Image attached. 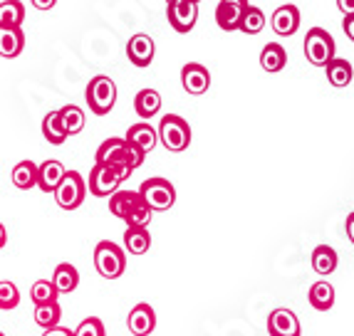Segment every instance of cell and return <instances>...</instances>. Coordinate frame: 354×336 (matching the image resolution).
Returning <instances> with one entry per match:
<instances>
[{
    "label": "cell",
    "instance_id": "1",
    "mask_svg": "<svg viewBox=\"0 0 354 336\" xmlns=\"http://www.w3.org/2000/svg\"><path fill=\"white\" fill-rule=\"evenodd\" d=\"M134 173V168L129 166H97L89 173V193L97 195V198H106V195H114L119 188V183L129 178Z\"/></svg>",
    "mask_w": 354,
    "mask_h": 336
},
{
    "label": "cell",
    "instance_id": "2",
    "mask_svg": "<svg viewBox=\"0 0 354 336\" xmlns=\"http://www.w3.org/2000/svg\"><path fill=\"white\" fill-rule=\"evenodd\" d=\"M95 267L104 279H117L127 270V253L109 240L97 242L95 248Z\"/></svg>",
    "mask_w": 354,
    "mask_h": 336
},
{
    "label": "cell",
    "instance_id": "3",
    "mask_svg": "<svg viewBox=\"0 0 354 336\" xmlns=\"http://www.w3.org/2000/svg\"><path fill=\"white\" fill-rule=\"evenodd\" d=\"M84 97H87L89 112L97 114V117H104V114L112 112L114 101H117V84L106 77V75H97V77L87 84Z\"/></svg>",
    "mask_w": 354,
    "mask_h": 336
},
{
    "label": "cell",
    "instance_id": "4",
    "mask_svg": "<svg viewBox=\"0 0 354 336\" xmlns=\"http://www.w3.org/2000/svg\"><path fill=\"white\" fill-rule=\"evenodd\" d=\"M159 141L164 144V148L178 154L183 148H189L191 144V126L186 119H181L178 114H169L161 119L159 124Z\"/></svg>",
    "mask_w": 354,
    "mask_h": 336
},
{
    "label": "cell",
    "instance_id": "5",
    "mask_svg": "<svg viewBox=\"0 0 354 336\" xmlns=\"http://www.w3.org/2000/svg\"><path fill=\"white\" fill-rule=\"evenodd\" d=\"M305 57L313 62L315 67H327L330 62H335V40L327 30L313 28L307 30L305 37Z\"/></svg>",
    "mask_w": 354,
    "mask_h": 336
},
{
    "label": "cell",
    "instance_id": "6",
    "mask_svg": "<svg viewBox=\"0 0 354 336\" xmlns=\"http://www.w3.org/2000/svg\"><path fill=\"white\" fill-rule=\"evenodd\" d=\"M139 193H142V198L149 203L151 210H169L176 203V188L166 178H149V181L142 183Z\"/></svg>",
    "mask_w": 354,
    "mask_h": 336
},
{
    "label": "cell",
    "instance_id": "7",
    "mask_svg": "<svg viewBox=\"0 0 354 336\" xmlns=\"http://www.w3.org/2000/svg\"><path fill=\"white\" fill-rule=\"evenodd\" d=\"M84 195H87V186H84V178L77 171H70L65 176V181L59 183V188L55 190V201L62 210H75V208L82 206Z\"/></svg>",
    "mask_w": 354,
    "mask_h": 336
},
{
    "label": "cell",
    "instance_id": "8",
    "mask_svg": "<svg viewBox=\"0 0 354 336\" xmlns=\"http://www.w3.org/2000/svg\"><path fill=\"white\" fill-rule=\"evenodd\" d=\"M166 18L176 32H189L198 20V3L196 0H169L166 3Z\"/></svg>",
    "mask_w": 354,
    "mask_h": 336
},
{
    "label": "cell",
    "instance_id": "9",
    "mask_svg": "<svg viewBox=\"0 0 354 336\" xmlns=\"http://www.w3.org/2000/svg\"><path fill=\"white\" fill-rule=\"evenodd\" d=\"M97 166H129V144H127V139H117V136H112V139H106V141H102V146L97 148Z\"/></svg>",
    "mask_w": 354,
    "mask_h": 336
},
{
    "label": "cell",
    "instance_id": "10",
    "mask_svg": "<svg viewBox=\"0 0 354 336\" xmlns=\"http://www.w3.org/2000/svg\"><path fill=\"white\" fill-rule=\"evenodd\" d=\"M268 331L270 336H300V319L292 309H272L268 314Z\"/></svg>",
    "mask_w": 354,
    "mask_h": 336
},
{
    "label": "cell",
    "instance_id": "11",
    "mask_svg": "<svg viewBox=\"0 0 354 336\" xmlns=\"http://www.w3.org/2000/svg\"><path fill=\"white\" fill-rule=\"evenodd\" d=\"M245 8H248V3H243V0H221L218 8H216V23H218V28L225 30V32L241 30Z\"/></svg>",
    "mask_w": 354,
    "mask_h": 336
},
{
    "label": "cell",
    "instance_id": "12",
    "mask_svg": "<svg viewBox=\"0 0 354 336\" xmlns=\"http://www.w3.org/2000/svg\"><path fill=\"white\" fill-rule=\"evenodd\" d=\"M181 84L189 95L198 97V95H203V92H208V87H211V75H208L206 67L198 65V62H189V65H183V70H181Z\"/></svg>",
    "mask_w": 354,
    "mask_h": 336
},
{
    "label": "cell",
    "instance_id": "13",
    "mask_svg": "<svg viewBox=\"0 0 354 336\" xmlns=\"http://www.w3.org/2000/svg\"><path fill=\"white\" fill-rule=\"evenodd\" d=\"M153 55H156V45L149 35L139 32L127 42V57H129L131 65L136 67H149L153 62Z\"/></svg>",
    "mask_w": 354,
    "mask_h": 336
},
{
    "label": "cell",
    "instance_id": "14",
    "mask_svg": "<svg viewBox=\"0 0 354 336\" xmlns=\"http://www.w3.org/2000/svg\"><path fill=\"white\" fill-rule=\"evenodd\" d=\"M270 25H272V32L280 37L295 35V30L300 28V10H297V6H292V3L280 6L278 10L272 12Z\"/></svg>",
    "mask_w": 354,
    "mask_h": 336
},
{
    "label": "cell",
    "instance_id": "15",
    "mask_svg": "<svg viewBox=\"0 0 354 336\" xmlns=\"http://www.w3.org/2000/svg\"><path fill=\"white\" fill-rule=\"evenodd\" d=\"M127 326H129V331L134 336H149L156 329V314H153V309L149 307L147 302H142V304H136L129 312Z\"/></svg>",
    "mask_w": 354,
    "mask_h": 336
},
{
    "label": "cell",
    "instance_id": "16",
    "mask_svg": "<svg viewBox=\"0 0 354 336\" xmlns=\"http://www.w3.org/2000/svg\"><path fill=\"white\" fill-rule=\"evenodd\" d=\"M67 168L59 161L48 159L45 164H40V178H37V188L45 190V193H55L59 188V183L65 181L67 176Z\"/></svg>",
    "mask_w": 354,
    "mask_h": 336
},
{
    "label": "cell",
    "instance_id": "17",
    "mask_svg": "<svg viewBox=\"0 0 354 336\" xmlns=\"http://www.w3.org/2000/svg\"><path fill=\"white\" fill-rule=\"evenodd\" d=\"M127 141L134 144L136 148H142L144 154H149V151L156 146V141H159V131L153 129L151 124H147V121H139V124L129 126V131H127Z\"/></svg>",
    "mask_w": 354,
    "mask_h": 336
},
{
    "label": "cell",
    "instance_id": "18",
    "mask_svg": "<svg viewBox=\"0 0 354 336\" xmlns=\"http://www.w3.org/2000/svg\"><path fill=\"white\" fill-rule=\"evenodd\" d=\"M10 178H12V186L20 190L35 188L37 178H40V166H35L32 161H20V164L12 168Z\"/></svg>",
    "mask_w": 354,
    "mask_h": 336
},
{
    "label": "cell",
    "instance_id": "19",
    "mask_svg": "<svg viewBox=\"0 0 354 336\" xmlns=\"http://www.w3.org/2000/svg\"><path fill=\"white\" fill-rule=\"evenodd\" d=\"M288 65V52H285L283 45H278V42H268L266 48H263V52H260V67L266 72H280L283 67Z\"/></svg>",
    "mask_w": 354,
    "mask_h": 336
},
{
    "label": "cell",
    "instance_id": "20",
    "mask_svg": "<svg viewBox=\"0 0 354 336\" xmlns=\"http://www.w3.org/2000/svg\"><path fill=\"white\" fill-rule=\"evenodd\" d=\"M53 282L59 295H70V292L77 289V284H80V272H77V267L70 265V262H62V265L55 267Z\"/></svg>",
    "mask_w": 354,
    "mask_h": 336
},
{
    "label": "cell",
    "instance_id": "21",
    "mask_svg": "<svg viewBox=\"0 0 354 336\" xmlns=\"http://www.w3.org/2000/svg\"><path fill=\"white\" fill-rule=\"evenodd\" d=\"M134 109L142 119L156 117L161 109V95L156 89H142V92L134 97Z\"/></svg>",
    "mask_w": 354,
    "mask_h": 336
},
{
    "label": "cell",
    "instance_id": "22",
    "mask_svg": "<svg viewBox=\"0 0 354 336\" xmlns=\"http://www.w3.org/2000/svg\"><path fill=\"white\" fill-rule=\"evenodd\" d=\"M310 304H313L317 312H330L335 307V287L330 282H315L310 287V295H307Z\"/></svg>",
    "mask_w": 354,
    "mask_h": 336
},
{
    "label": "cell",
    "instance_id": "23",
    "mask_svg": "<svg viewBox=\"0 0 354 336\" xmlns=\"http://www.w3.org/2000/svg\"><path fill=\"white\" fill-rule=\"evenodd\" d=\"M25 18V6L20 0H3L0 3V30L20 28Z\"/></svg>",
    "mask_w": 354,
    "mask_h": 336
},
{
    "label": "cell",
    "instance_id": "24",
    "mask_svg": "<svg viewBox=\"0 0 354 336\" xmlns=\"http://www.w3.org/2000/svg\"><path fill=\"white\" fill-rule=\"evenodd\" d=\"M23 45H25V35L20 28L0 30V55L6 59L18 57V55L23 52Z\"/></svg>",
    "mask_w": 354,
    "mask_h": 336
},
{
    "label": "cell",
    "instance_id": "25",
    "mask_svg": "<svg viewBox=\"0 0 354 336\" xmlns=\"http://www.w3.org/2000/svg\"><path fill=\"white\" fill-rule=\"evenodd\" d=\"M124 248L129 255H144L151 248V235L147 228H127L124 233Z\"/></svg>",
    "mask_w": 354,
    "mask_h": 336
},
{
    "label": "cell",
    "instance_id": "26",
    "mask_svg": "<svg viewBox=\"0 0 354 336\" xmlns=\"http://www.w3.org/2000/svg\"><path fill=\"white\" fill-rule=\"evenodd\" d=\"M57 287H55L53 279H37L30 289V299L35 307H45V304H55L57 302Z\"/></svg>",
    "mask_w": 354,
    "mask_h": 336
},
{
    "label": "cell",
    "instance_id": "27",
    "mask_svg": "<svg viewBox=\"0 0 354 336\" xmlns=\"http://www.w3.org/2000/svg\"><path fill=\"white\" fill-rule=\"evenodd\" d=\"M325 72H327V79H330L332 87H347L354 77L352 65H349L347 59H339V57H337L335 62H330V65L325 67Z\"/></svg>",
    "mask_w": 354,
    "mask_h": 336
},
{
    "label": "cell",
    "instance_id": "28",
    "mask_svg": "<svg viewBox=\"0 0 354 336\" xmlns=\"http://www.w3.org/2000/svg\"><path fill=\"white\" fill-rule=\"evenodd\" d=\"M313 267L317 275H332L337 270V253L327 245H317L313 250Z\"/></svg>",
    "mask_w": 354,
    "mask_h": 336
},
{
    "label": "cell",
    "instance_id": "29",
    "mask_svg": "<svg viewBox=\"0 0 354 336\" xmlns=\"http://www.w3.org/2000/svg\"><path fill=\"white\" fill-rule=\"evenodd\" d=\"M139 198V190H117V193L109 198V210H112L114 218H122L124 220L129 215L131 206L136 203Z\"/></svg>",
    "mask_w": 354,
    "mask_h": 336
},
{
    "label": "cell",
    "instance_id": "30",
    "mask_svg": "<svg viewBox=\"0 0 354 336\" xmlns=\"http://www.w3.org/2000/svg\"><path fill=\"white\" fill-rule=\"evenodd\" d=\"M59 119H62V129L67 131V136H75L84 129V112L75 104L62 106L59 109Z\"/></svg>",
    "mask_w": 354,
    "mask_h": 336
},
{
    "label": "cell",
    "instance_id": "31",
    "mask_svg": "<svg viewBox=\"0 0 354 336\" xmlns=\"http://www.w3.org/2000/svg\"><path fill=\"white\" fill-rule=\"evenodd\" d=\"M42 136L48 139L53 146H59V144L67 139V131L62 129V119H59V112H50L48 117L42 119Z\"/></svg>",
    "mask_w": 354,
    "mask_h": 336
},
{
    "label": "cell",
    "instance_id": "32",
    "mask_svg": "<svg viewBox=\"0 0 354 336\" xmlns=\"http://www.w3.org/2000/svg\"><path fill=\"white\" fill-rule=\"evenodd\" d=\"M151 208H149V203L142 198V193H139V198H136V203L131 206L129 215L124 218L127 228H147L149 220H151Z\"/></svg>",
    "mask_w": 354,
    "mask_h": 336
},
{
    "label": "cell",
    "instance_id": "33",
    "mask_svg": "<svg viewBox=\"0 0 354 336\" xmlns=\"http://www.w3.org/2000/svg\"><path fill=\"white\" fill-rule=\"evenodd\" d=\"M59 317H62V309L59 304H45V307H35V324L42 326V329H55L59 324Z\"/></svg>",
    "mask_w": 354,
    "mask_h": 336
},
{
    "label": "cell",
    "instance_id": "34",
    "mask_svg": "<svg viewBox=\"0 0 354 336\" xmlns=\"http://www.w3.org/2000/svg\"><path fill=\"white\" fill-rule=\"evenodd\" d=\"M263 28H266V12L260 10L258 6H250V3H248V8H245V15H243L241 30H243V32H248V35H258Z\"/></svg>",
    "mask_w": 354,
    "mask_h": 336
},
{
    "label": "cell",
    "instance_id": "35",
    "mask_svg": "<svg viewBox=\"0 0 354 336\" xmlns=\"http://www.w3.org/2000/svg\"><path fill=\"white\" fill-rule=\"evenodd\" d=\"M20 304V292L18 287L12 282H8V279H3L0 282V309H15Z\"/></svg>",
    "mask_w": 354,
    "mask_h": 336
},
{
    "label": "cell",
    "instance_id": "36",
    "mask_svg": "<svg viewBox=\"0 0 354 336\" xmlns=\"http://www.w3.org/2000/svg\"><path fill=\"white\" fill-rule=\"evenodd\" d=\"M75 336H106V331L100 317H87L82 324L75 329Z\"/></svg>",
    "mask_w": 354,
    "mask_h": 336
},
{
    "label": "cell",
    "instance_id": "37",
    "mask_svg": "<svg viewBox=\"0 0 354 336\" xmlns=\"http://www.w3.org/2000/svg\"><path fill=\"white\" fill-rule=\"evenodd\" d=\"M42 336H75V331H70L67 326H55V329L42 331Z\"/></svg>",
    "mask_w": 354,
    "mask_h": 336
},
{
    "label": "cell",
    "instance_id": "38",
    "mask_svg": "<svg viewBox=\"0 0 354 336\" xmlns=\"http://www.w3.org/2000/svg\"><path fill=\"white\" fill-rule=\"evenodd\" d=\"M337 8L344 12V18L354 15V0H337Z\"/></svg>",
    "mask_w": 354,
    "mask_h": 336
},
{
    "label": "cell",
    "instance_id": "39",
    "mask_svg": "<svg viewBox=\"0 0 354 336\" xmlns=\"http://www.w3.org/2000/svg\"><path fill=\"white\" fill-rule=\"evenodd\" d=\"M342 30L347 32V37L354 42V15H349V18H344V23H342Z\"/></svg>",
    "mask_w": 354,
    "mask_h": 336
},
{
    "label": "cell",
    "instance_id": "40",
    "mask_svg": "<svg viewBox=\"0 0 354 336\" xmlns=\"http://www.w3.org/2000/svg\"><path fill=\"white\" fill-rule=\"evenodd\" d=\"M344 228H347V237L352 240V245H354V213H349V215H347V225H344Z\"/></svg>",
    "mask_w": 354,
    "mask_h": 336
},
{
    "label": "cell",
    "instance_id": "41",
    "mask_svg": "<svg viewBox=\"0 0 354 336\" xmlns=\"http://www.w3.org/2000/svg\"><path fill=\"white\" fill-rule=\"evenodd\" d=\"M32 6L40 8V10H50L55 6V0H32Z\"/></svg>",
    "mask_w": 354,
    "mask_h": 336
},
{
    "label": "cell",
    "instance_id": "42",
    "mask_svg": "<svg viewBox=\"0 0 354 336\" xmlns=\"http://www.w3.org/2000/svg\"><path fill=\"white\" fill-rule=\"evenodd\" d=\"M3 336H6V334H3Z\"/></svg>",
    "mask_w": 354,
    "mask_h": 336
}]
</instances>
